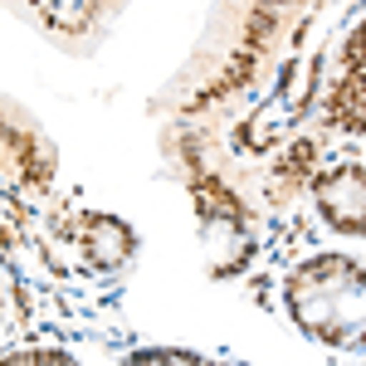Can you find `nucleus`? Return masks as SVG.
Listing matches in <instances>:
<instances>
[{"label":"nucleus","mask_w":366,"mask_h":366,"mask_svg":"<svg viewBox=\"0 0 366 366\" xmlns=\"http://www.w3.org/2000/svg\"><path fill=\"white\" fill-rule=\"evenodd\" d=\"M288 317L322 347L366 352V264L347 254H312L303 259L288 283Z\"/></svg>","instance_id":"1"},{"label":"nucleus","mask_w":366,"mask_h":366,"mask_svg":"<svg viewBox=\"0 0 366 366\" xmlns=\"http://www.w3.org/2000/svg\"><path fill=\"white\" fill-rule=\"evenodd\" d=\"M132 362H200L196 352H167V347H152V352H132Z\"/></svg>","instance_id":"6"},{"label":"nucleus","mask_w":366,"mask_h":366,"mask_svg":"<svg viewBox=\"0 0 366 366\" xmlns=\"http://www.w3.org/2000/svg\"><path fill=\"white\" fill-rule=\"evenodd\" d=\"M74 244L84 249V259L93 269H122L137 254V234H132V225H122L117 215H84L74 225Z\"/></svg>","instance_id":"3"},{"label":"nucleus","mask_w":366,"mask_h":366,"mask_svg":"<svg viewBox=\"0 0 366 366\" xmlns=\"http://www.w3.org/2000/svg\"><path fill=\"white\" fill-rule=\"evenodd\" d=\"M327 113H332V122H337V127L366 132V74H347V79L332 88Z\"/></svg>","instance_id":"4"},{"label":"nucleus","mask_w":366,"mask_h":366,"mask_svg":"<svg viewBox=\"0 0 366 366\" xmlns=\"http://www.w3.org/2000/svg\"><path fill=\"white\" fill-rule=\"evenodd\" d=\"M312 200L322 210L327 229L347 239H366V167L362 162H337L312 181Z\"/></svg>","instance_id":"2"},{"label":"nucleus","mask_w":366,"mask_h":366,"mask_svg":"<svg viewBox=\"0 0 366 366\" xmlns=\"http://www.w3.org/2000/svg\"><path fill=\"white\" fill-rule=\"evenodd\" d=\"M347 64H352V74H366V20L357 25V34L347 39Z\"/></svg>","instance_id":"5"}]
</instances>
